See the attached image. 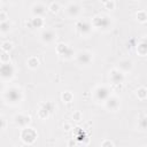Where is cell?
<instances>
[{
    "label": "cell",
    "mask_w": 147,
    "mask_h": 147,
    "mask_svg": "<svg viewBox=\"0 0 147 147\" xmlns=\"http://www.w3.org/2000/svg\"><path fill=\"white\" fill-rule=\"evenodd\" d=\"M3 99L7 103L10 105H17L22 101L23 99V93L20 87L16 86H10L7 90L3 91Z\"/></svg>",
    "instance_id": "obj_1"
},
{
    "label": "cell",
    "mask_w": 147,
    "mask_h": 147,
    "mask_svg": "<svg viewBox=\"0 0 147 147\" xmlns=\"http://www.w3.org/2000/svg\"><path fill=\"white\" fill-rule=\"evenodd\" d=\"M91 24L95 29H99V30H108L111 26V20L107 15L99 14V15H95L91 20Z\"/></svg>",
    "instance_id": "obj_2"
},
{
    "label": "cell",
    "mask_w": 147,
    "mask_h": 147,
    "mask_svg": "<svg viewBox=\"0 0 147 147\" xmlns=\"http://www.w3.org/2000/svg\"><path fill=\"white\" fill-rule=\"evenodd\" d=\"M20 137H21V139L23 140L24 144L32 145V144L36 141L38 134H37V131H36L33 127H28V126H25V127H22V130H21V132H20Z\"/></svg>",
    "instance_id": "obj_3"
},
{
    "label": "cell",
    "mask_w": 147,
    "mask_h": 147,
    "mask_svg": "<svg viewBox=\"0 0 147 147\" xmlns=\"http://www.w3.org/2000/svg\"><path fill=\"white\" fill-rule=\"evenodd\" d=\"M55 51H56V53H57L62 59H64V60H70V59H72L74 56H76L74 49H72L70 46H68L67 44H64V42L57 44L56 47H55Z\"/></svg>",
    "instance_id": "obj_4"
},
{
    "label": "cell",
    "mask_w": 147,
    "mask_h": 147,
    "mask_svg": "<svg viewBox=\"0 0 147 147\" xmlns=\"http://www.w3.org/2000/svg\"><path fill=\"white\" fill-rule=\"evenodd\" d=\"M110 95V90L106 85H99L93 91V96L98 102H105Z\"/></svg>",
    "instance_id": "obj_5"
},
{
    "label": "cell",
    "mask_w": 147,
    "mask_h": 147,
    "mask_svg": "<svg viewBox=\"0 0 147 147\" xmlns=\"http://www.w3.org/2000/svg\"><path fill=\"white\" fill-rule=\"evenodd\" d=\"M75 57L77 63L80 65H88L93 62V54L90 51H79Z\"/></svg>",
    "instance_id": "obj_6"
},
{
    "label": "cell",
    "mask_w": 147,
    "mask_h": 147,
    "mask_svg": "<svg viewBox=\"0 0 147 147\" xmlns=\"http://www.w3.org/2000/svg\"><path fill=\"white\" fill-rule=\"evenodd\" d=\"M1 77L3 80H9L14 77V74H15V67L13 65V63L9 62H3L1 63Z\"/></svg>",
    "instance_id": "obj_7"
},
{
    "label": "cell",
    "mask_w": 147,
    "mask_h": 147,
    "mask_svg": "<svg viewBox=\"0 0 147 147\" xmlns=\"http://www.w3.org/2000/svg\"><path fill=\"white\" fill-rule=\"evenodd\" d=\"M92 24L91 22L86 21V20H78L76 22V30L79 34L82 36H88L92 31Z\"/></svg>",
    "instance_id": "obj_8"
},
{
    "label": "cell",
    "mask_w": 147,
    "mask_h": 147,
    "mask_svg": "<svg viewBox=\"0 0 147 147\" xmlns=\"http://www.w3.org/2000/svg\"><path fill=\"white\" fill-rule=\"evenodd\" d=\"M109 80L111 82L113 85H117V84H123L125 80V74L123 71H121L117 68H114L110 70L109 72Z\"/></svg>",
    "instance_id": "obj_9"
},
{
    "label": "cell",
    "mask_w": 147,
    "mask_h": 147,
    "mask_svg": "<svg viewBox=\"0 0 147 147\" xmlns=\"http://www.w3.org/2000/svg\"><path fill=\"white\" fill-rule=\"evenodd\" d=\"M105 107L109 111H117L121 107V99L117 95H109V98L105 101Z\"/></svg>",
    "instance_id": "obj_10"
},
{
    "label": "cell",
    "mask_w": 147,
    "mask_h": 147,
    "mask_svg": "<svg viewBox=\"0 0 147 147\" xmlns=\"http://www.w3.org/2000/svg\"><path fill=\"white\" fill-rule=\"evenodd\" d=\"M31 117L26 114H17L14 116V123L20 127H25L28 124H30Z\"/></svg>",
    "instance_id": "obj_11"
},
{
    "label": "cell",
    "mask_w": 147,
    "mask_h": 147,
    "mask_svg": "<svg viewBox=\"0 0 147 147\" xmlns=\"http://www.w3.org/2000/svg\"><path fill=\"white\" fill-rule=\"evenodd\" d=\"M65 14L70 18H76L80 14V7L77 3H69L65 7Z\"/></svg>",
    "instance_id": "obj_12"
},
{
    "label": "cell",
    "mask_w": 147,
    "mask_h": 147,
    "mask_svg": "<svg viewBox=\"0 0 147 147\" xmlns=\"http://www.w3.org/2000/svg\"><path fill=\"white\" fill-rule=\"evenodd\" d=\"M56 39V34L53 30H44L40 33V40L44 44H52Z\"/></svg>",
    "instance_id": "obj_13"
},
{
    "label": "cell",
    "mask_w": 147,
    "mask_h": 147,
    "mask_svg": "<svg viewBox=\"0 0 147 147\" xmlns=\"http://www.w3.org/2000/svg\"><path fill=\"white\" fill-rule=\"evenodd\" d=\"M117 69H119L121 71H123L124 74L126 72H130L132 69H133V62L129 59H123L118 62V67Z\"/></svg>",
    "instance_id": "obj_14"
},
{
    "label": "cell",
    "mask_w": 147,
    "mask_h": 147,
    "mask_svg": "<svg viewBox=\"0 0 147 147\" xmlns=\"http://www.w3.org/2000/svg\"><path fill=\"white\" fill-rule=\"evenodd\" d=\"M48 8H46V6H44L42 3H34L31 8V14L33 16H40L42 17V15L46 13Z\"/></svg>",
    "instance_id": "obj_15"
},
{
    "label": "cell",
    "mask_w": 147,
    "mask_h": 147,
    "mask_svg": "<svg viewBox=\"0 0 147 147\" xmlns=\"http://www.w3.org/2000/svg\"><path fill=\"white\" fill-rule=\"evenodd\" d=\"M137 53L140 56H146L147 55V37L141 38L137 45Z\"/></svg>",
    "instance_id": "obj_16"
},
{
    "label": "cell",
    "mask_w": 147,
    "mask_h": 147,
    "mask_svg": "<svg viewBox=\"0 0 147 147\" xmlns=\"http://www.w3.org/2000/svg\"><path fill=\"white\" fill-rule=\"evenodd\" d=\"M26 65H28L30 69H37V68L39 67V60H38L36 56H31V57L28 59Z\"/></svg>",
    "instance_id": "obj_17"
},
{
    "label": "cell",
    "mask_w": 147,
    "mask_h": 147,
    "mask_svg": "<svg viewBox=\"0 0 147 147\" xmlns=\"http://www.w3.org/2000/svg\"><path fill=\"white\" fill-rule=\"evenodd\" d=\"M76 130H75V133H74V137H75V139L77 140V141H82V140H84L85 138H87V137H85V131L84 130H82L80 127H75Z\"/></svg>",
    "instance_id": "obj_18"
},
{
    "label": "cell",
    "mask_w": 147,
    "mask_h": 147,
    "mask_svg": "<svg viewBox=\"0 0 147 147\" xmlns=\"http://www.w3.org/2000/svg\"><path fill=\"white\" fill-rule=\"evenodd\" d=\"M136 95L139 100H145L147 98V87H139L136 91Z\"/></svg>",
    "instance_id": "obj_19"
},
{
    "label": "cell",
    "mask_w": 147,
    "mask_h": 147,
    "mask_svg": "<svg viewBox=\"0 0 147 147\" xmlns=\"http://www.w3.org/2000/svg\"><path fill=\"white\" fill-rule=\"evenodd\" d=\"M32 21V25L33 28H41L44 26V18L40 16H33V18H31Z\"/></svg>",
    "instance_id": "obj_20"
},
{
    "label": "cell",
    "mask_w": 147,
    "mask_h": 147,
    "mask_svg": "<svg viewBox=\"0 0 147 147\" xmlns=\"http://www.w3.org/2000/svg\"><path fill=\"white\" fill-rule=\"evenodd\" d=\"M41 107L46 108V109L49 111V114H53V113L55 111V109H56V106H55V103H54L53 101H46V102H44V103L41 105Z\"/></svg>",
    "instance_id": "obj_21"
},
{
    "label": "cell",
    "mask_w": 147,
    "mask_h": 147,
    "mask_svg": "<svg viewBox=\"0 0 147 147\" xmlns=\"http://www.w3.org/2000/svg\"><path fill=\"white\" fill-rule=\"evenodd\" d=\"M136 17H137V21H138V22L145 23V22L147 21V11H145V10H139V11H137Z\"/></svg>",
    "instance_id": "obj_22"
},
{
    "label": "cell",
    "mask_w": 147,
    "mask_h": 147,
    "mask_svg": "<svg viewBox=\"0 0 147 147\" xmlns=\"http://www.w3.org/2000/svg\"><path fill=\"white\" fill-rule=\"evenodd\" d=\"M61 99L63 100V102H71L74 99V94L70 91H65L61 94Z\"/></svg>",
    "instance_id": "obj_23"
},
{
    "label": "cell",
    "mask_w": 147,
    "mask_h": 147,
    "mask_svg": "<svg viewBox=\"0 0 147 147\" xmlns=\"http://www.w3.org/2000/svg\"><path fill=\"white\" fill-rule=\"evenodd\" d=\"M9 29H10V23H9V21H3V22L0 23V31H1L2 34L9 32Z\"/></svg>",
    "instance_id": "obj_24"
},
{
    "label": "cell",
    "mask_w": 147,
    "mask_h": 147,
    "mask_svg": "<svg viewBox=\"0 0 147 147\" xmlns=\"http://www.w3.org/2000/svg\"><path fill=\"white\" fill-rule=\"evenodd\" d=\"M37 115H38V117L40 118V119H45V118H47L51 114H49V111L46 109V108H44V107H41L39 110H38V113H37Z\"/></svg>",
    "instance_id": "obj_25"
},
{
    "label": "cell",
    "mask_w": 147,
    "mask_h": 147,
    "mask_svg": "<svg viewBox=\"0 0 147 147\" xmlns=\"http://www.w3.org/2000/svg\"><path fill=\"white\" fill-rule=\"evenodd\" d=\"M138 126H139V129H141V130H147V115L139 118V121H138Z\"/></svg>",
    "instance_id": "obj_26"
},
{
    "label": "cell",
    "mask_w": 147,
    "mask_h": 147,
    "mask_svg": "<svg viewBox=\"0 0 147 147\" xmlns=\"http://www.w3.org/2000/svg\"><path fill=\"white\" fill-rule=\"evenodd\" d=\"M47 8H48V10H49L52 14H56V13H59V10H60V5H59L57 2H52Z\"/></svg>",
    "instance_id": "obj_27"
},
{
    "label": "cell",
    "mask_w": 147,
    "mask_h": 147,
    "mask_svg": "<svg viewBox=\"0 0 147 147\" xmlns=\"http://www.w3.org/2000/svg\"><path fill=\"white\" fill-rule=\"evenodd\" d=\"M13 49V44L10 41H3L1 44V51H5V52H10Z\"/></svg>",
    "instance_id": "obj_28"
},
{
    "label": "cell",
    "mask_w": 147,
    "mask_h": 147,
    "mask_svg": "<svg viewBox=\"0 0 147 147\" xmlns=\"http://www.w3.org/2000/svg\"><path fill=\"white\" fill-rule=\"evenodd\" d=\"M0 60H1V63H3V62H9V61H10V55H9V52L1 51Z\"/></svg>",
    "instance_id": "obj_29"
},
{
    "label": "cell",
    "mask_w": 147,
    "mask_h": 147,
    "mask_svg": "<svg viewBox=\"0 0 147 147\" xmlns=\"http://www.w3.org/2000/svg\"><path fill=\"white\" fill-rule=\"evenodd\" d=\"M71 117H72V119H74V121H76V122H79V121H82V118H83V115H82V113H80L79 110H76V111H74V113H72Z\"/></svg>",
    "instance_id": "obj_30"
},
{
    "label": "cell",
    "mask_w": 147,
    "mask_h": 147,
    "mask_svg": "<svg viewBox=\"0 0 147 147\" xmlns=\"http://www.w3.org/2000/svg\"><path fill=\"white\" fill-rule=\"evenodd\" d=\"M103 6H105V8H106V9H108V10H113V9H115L116 3H115V1H114V0H110V1L106 2Z\"/></svg>",
    "instance_id": "obj_31"
},
{
    "label": "cell",
    "mask_w": 147,
    "mask_h": 147,
    "mask_svg": "<svg viewBox=\"0 0 147 147\" xmlns=\"http://www.w3.org/2000/svg\"><path fill=\"white\" fill-rule=\"evenodd\" d=\"M101 146H102V147H113V146H115V144H114L111 140L106 139V140H103V141L101 142Z\"/></svg>",
    "instance_id": "obj_32"
},
{
    "label": "cell",
    "mask_w": 147,
    "mask_h": 147,
    "mask_svg": "<svg viewBox=\"0 0 147 147\" xmlns=\"http://www.w3.org/2000/svg\"><path fill=\"white\" fill-rule=\"evenodd\" d=\"M7 18H8V17H7L6 11H5V10H1V11H0V21H1V22H3V21H8Z\"/></svg>",
    "instance_id": "obj_33"
},
{
    "label": "cell",
    "mask_w": 147,
    "mask_h": 147,
    "mask_svg": "<svg viewBox=\"0 0 147 147\" xmlns=\"http://www.w3.org/2000/svg\"><path fill=\"white\" fill-rule=\"evenodd\" d=\"M63 129H64L65 131H69V130L72 129V127H71V124H70V123H63Z\"/></svg>",
    "instance_id": "obj_34"
},
{
    "label": "cell",
    "mask_w": 147,
    "mask_h": 147,
    "mask_svg": "<svg viewBox=\"0 0 147 147\" xmlns=\"http://www.w3.org/2000/svg\"><path fill=\"white\" fill-rule=\"evenodd\" d=\"M6 129V119L3 117H1V130Z\"/></svg>",
    "instance_id": "obj_35"
},
{
    "label": "cell",
    "mask_w": 147,
    "mask_h": 147,
    "mask_svg": "<svg viewBox=\"0 0 147 147\" xmlns=\"http://www.w3.org/2000/svg\"><path fill=\"white\" fill-rule=\"evenodd\" d=\"M108 1H110V0H101V2H102V3H103V5H105V3H106V2H108Z\"/></svg>",
    "instance_id": "obj_36"
},
{
    "label": "cell",
    "mask_w": 147,
    "mask_h": 147,
    "mask_svg": "<svg viewBox=\"0 0 147 147\" xmlns=\"http://www.w3.org/2000/svg\"><path fill=\"white\" fill-rule=\"evenodd\" d=\"M134 1H140V0H134Z\"/></svg>",
    "instance_id": "obj_37"
}]
</instances>
